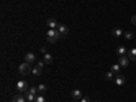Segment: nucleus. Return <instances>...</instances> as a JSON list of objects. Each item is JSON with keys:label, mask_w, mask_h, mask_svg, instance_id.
<instances>
[{"label": "nucleus", "mask_w": 136, "mask_h": 102, "mask_svg": "<svg viewBox=\"0 0 136 102\" xmlns=\"http://www.w3.org/2000/svg\"><path fill=\"white\" fill-rule=\"evenodd\" d=\"M60 37H61V34L59 33V30L51 29V30H48V33H46V41L49 44H54V42L59 41Z\"/></svg>", "instance_id": "nucleus-1"}, {"label": "nucleus", "mask_w": 136, "mask_h": 102, "mask_svg": "<svg viewBox=\"0 0 136 102\" xmlns=\"http://www.w3.org/2000/svg\"><path fill=\"white\" fill-rule=\"evenodd\" d=\"M112 34H113L114 37H121L124 33H123V30H121V29H118V27H114L113 30H112Z\"/></svg>", "instance_id": "nucleus-14"}, {"label": "nucleus", "mask_w": 136, "mask_h": 102, "mask_svg": "<svg viewBox=\"0 0 136 102\" xmlns=\"http://www.w3.org/2000/svg\"><path fill=\"white\" fill-rule=\"evenodd\" d=\"M80 102H90V98L87 97V95H84V97H82V99H80Z\"/></svg>", "instance_id": "nucleus-24"}, {"label": "nucleus", "mask_w": 136, "mask_h": 102, "mask_svg": "<svg viewBox=\"0 0 136 102\" xmlns=\"http://www.w3.org/2000/svg\"><path fill=\"white\" fill-rule=\"evenodd\" d=\"M29 91H30L31 94H34V95H37V94L39 93V91H38V87H36V86H30Z\"/></svg>", "instance_id": "nucleus-19"}, {"label": "nucleus", "mask_w": 136, "mask_h": 102, "mask_svg": "<svg viewBox=\"0 0 136 102\" xmlns=\"http://www.w3.org/2000/svg\"><path fill=\"white\" fill-rule=\"evenodd\" d=\"M46 90H48V87L45 84H38V91L41 93V94H44V93H46Z\"/></svg>", "instance_id": "nucleus-18"}, {"label": "nucleus", "mask_w": 136, "mask_h": 102, "mask_svg": "<svg viewBox=\"0 0 136 102\" xmlns=\"http://www.w3.org/2000/svg\"><path fill=\"white\" fill-rule=\"evenodd\" d=\"M118 64L121 65V67H128V64H129V57H127V56H120Z\"/></svg>", "instance_id": "nucleus-6"}, {"label": "nucleus", "mask_w": 136, "mask_h": 102, "mask_svg": "<svg viewBox=\"0 0 136 102\" xmlns=\"http://www.w3.org/2000/svg\"><path fill=\"white\" fill-rule=\"evenodd\" d=\"M25 97H26V101H27V102H34L37 95H34V94H31V93L27 90V91H26V94H25Z\"/></svg>", "instance_id": "nucleus-11"}, {"label": "nucleus", "mask_w": 136, "mask_h": 102, "mask_svg": "<svg viewBox=\"0 0 136 102\" xmlns=\"http://www.w3.org/2000/svg\"><path fill=\"white\" fill-rule=\"evenodd\" d=\"M34 102H48L45 98H44V95H37L36 97V101Z\"/></svg>", "instance_id": "nucleus-22"}, {"label": "nucleus", "mask_w": 136, "mask_h": 102, "mask_svg": "<svg viewBox=\"0 0 136 102\" xmlns=\"http://www.w3.org/2000/svg\"><path fill=\"white\" fill-rule=\"evenodd\" d=\"M117 54H118V56H125V53L128 52L127 50V48H125V46L124 45H120V46H117Z\"/></svg>", "instance_id": "nucleus-10"}, {"label": "nucleus", "mask_w": 136, "mask_h": 102, "mask_svg": "<svg viewBox=\"0 0 136 102\" xmlns=\"http://www.w3.org/2000/svg\"><path fill=\"white\" fill-rule=\"evenodd\" d=\"M114 83L117 84V86H123L124 83H125V76H123V75H116V78H114Z\"/></svg>", "instance_id": "nucleus-5"}, {"label": "nucleus", "mask_w": 136, "mask_h": 102, "mask_svg": "<svg viewBox=\"0 0 136 102\" xmlns=\"http://www.w3.org/2000/svg\"><path fill=\"white\" fill-rule=\"evenodd\" d=\"M124 37L127 38L128 41H129V40H132V38H133V33H132V31H125V33H124Z\"/></svg>", "instance_id": "nucleus-20"}, {"label": "nucleus", "mask_w": 136, "mask_h": 102, "mask_svg": "<svg viewBox=\"0 0 136 102\" xmlns=\"http://www.w3.org/2000/svg\"><path fill=\"white\" fill-rule=\"evenodd\" d=\"M31 74H33L34 76H39V75L42 74V69L39 68V67H34L33 69H31Z\"/></svg>", "instance_id": "nucleus-16"}, {"label": "nucleus", "mask_w": 136, "mask_h": 102, "mask_svg": "<svg viewBox=\"0 0 136 102\" xmlns=\"http://www.w3.org/2000/svg\"><path fill=\"white\" fill-rule=\"evenodd\" d=\"M12 102H26V97H23V95H15L12 98Z\"/></svg>", "instance_id": "nucleus-17"}, {"label": "nucleus", "mask_w": 136, "mask_h": 102, "mask_svg": "<svg viewBox=\"0 0 136 102\" xmlns=\"http://www.w3.org/2000/svg\"><path fill=\"white\" fill-rule=\"evenodd\" d=\"M71 97H72L74 99H82V97H83V94H82V91L80 90H72V93H71Z\"/></svg>", "instance_id": "nucleus-7"}, {"label": "nucleus", "mask_w": 136, "mask_h": 102, "mask_svg": "<svg viewBox=\"0 0 136 102\" xmlns=\"http://www.w3.org/2000/svg\"><path fill=\"white\" fill-rule=\"evenodd\" d=\"M46 25L49 26V29H57V27H59V23H57V21H56L54 18L48 19V21H46Z\"/></svg>", "instance_id": "nucleus-4"}, {"label": "nucleus", "mask_w": 136, "mask_h": 102, "mask_svg": "<svg viewBox=\"0 0 136 102\" xmlns=\"http://www.w3.org/2000/svg\"><path fill=\"white\" fill-rule=\"evenodd\" d=\"M128 57H129L131 61H136V48H133L128 52Z\"/></svg>", "instance_id": "nucleus-12"}, {"label": "nucleus", "mask_w": 136, "mask_h": 102, "mask_svg": "<svg viewBox=\"0 0 136 102\" xmlns=\"http://www.w3.org/2000/svg\"><path fill=\"white\" fill-rule=\"evenodd\" d=\"M45 64H46V63H45L44 60H42V61H38V63H37V67H39V68H41V69H42Z\"/></svg>", "instance_id": "nucleus-23"}, {"label": "nucleus", "mask_w": 136, "mask_h": 102, "mask_svg": "<svg viewBox=\"0 0 136 102\" xmlns=\"http://www.w3.org/2000/svg\"><path fill=\"white\" fill-rule=\"evenodd\" d=\"M25 61H26V63H29V64L34 63V61H36V54H34V53H31V52H30V53H27L26 56H25Z\"/></svg>", "instance_id": "nucleus-8"}, {"label": "nucleus", "mask_w": 136, "mask_h": 102, "mask_svg": "<svg viewBox=\"0 0 136 102\" xmlns=\"http://www.w3.org/2000/svg\"><path fill=\"white\" fill-rule=\"evenodd\" d=\"M44 61L46 63V64H51V63L53 61V56L49 53H45V56H44Z\"/></svg>", "instance_id": "nucleus-15"}, {"label": "nucleus", "mask_w": 136, "mask_h": 102, "mask_svg": "<svg viewBox=\"0 0 136 102\" xmlns=\"http://www.w3.org/2000/svg\"><path fill=\"white\" fill-rule=\"evenodd\" d=\"M33 68H30V64L29 63H22V64L19 65V74H22V75H27V74H30V71Z\"/></svg>", "instance_id": "nucleus-2"}, {"label": "nucleus", "mask_w": 136, "mask_h": 102, "mask_svg": "<svg viewBox=\"0 0 136 102\" xmlns=\"http://www.w3.org/2000/svg\"><path fill=\"white\" fill-rule=\"evenodd\" d=\"M57 30H59V33L61 34V35H67L68 34V27L66 26V25H59V27H57Z\"/></svg>", "instance_id": "nucleus-9"}, {"label": "nucleus", "mask_w": 136, "mask_h": 102, "mask_svg": "<svg viewBox=\"0 0 136 102\" xmlns=\"http://www.w3.org/2000/svg\"><path fill=\"white\" fill-rule=\"evenodd\" d=\"M17 89H18L19 93H26L29 90V84H27L26 80H19L18 84H17Z\"/></svg>", "instance_id": "nucleus-3"}, {"label": "nucleus", "mask_w": 136, "mask_h": 102, "mask_svg": "<svg viewBox=\"0 0 136 102\" xmlns=\"http://www.w3.org/2000/svg\"><path fill=\"white\" fill-rule=\"evenodd\" d=\"M120 69H121V65H120V64H113V65L110 67V71H112V72H114L116 75H118V74H120Z\"/></svg>", "instance_id": "nucleus-13"}, {"label": "nucleus", "mask_w": 136, "mask_h": 102, "mask_svg": "<svg viewBox=\"0 0 136 102\" xmlns=\"http://www.w3.org/2000/svg\"><path fill=\"white\" fill-rule=\"evenodd\" d=\"M74 102H78V101H74Z\"/></svg>", "instance_id": "nucleus-27"}, {"label": "nucleus", "mask_w": 136, "mask_h": 102, "mask_svg": "<svg viewBox=\"0 0 136 102\" xmlns=\"http://www.w3.org/2000/svg\"><path fill=\"white\" fill-rule=\"evenodd\" d=\"M113 76H114V72H112V71H109V72L105 74V78H106L108 80H112V79H113Z\"/></svg>", "instance_id": "nucleus-21"}, {"label": "nucleus", "mask_w": 136, "mask_h": 102, "mask_svg": "<svg viewBox=\"0 0 136 102\" xmlns=\"http://www.w3.org/2000/svg\"><path fill=\"white\" fill-rule=\"evenodd\" d=\"M94 102H98V101H94Z\"/></svg>", "instance_id": "nucleus-26"}, {"label": "nucleus", "mask_w": 136, "mask_h": 102, "mask_svg": "<svg viewBox=\"0 0 136 102\" xmlns=\"http://www.w3.org/2000/svg\"><path fill=\"white\" fill-rule=\"evenodd\" d=\"M131 22L133 23V25H135V26H136V15H133V17L131 18Z\"/></svg>", "instance_id": "nucleus-25"}]
</instances>
